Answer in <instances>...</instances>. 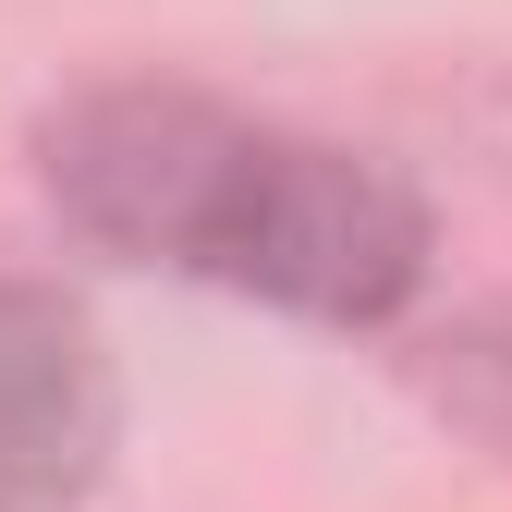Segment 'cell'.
<instances>
[{
	"label": "cell",
	"mask_w": 512,
	"mask_h": 512,
	"mask_svg": "<svg viewBox=\"0 0 512 512\" xmlns=\"http://www.w3.org/2000/svg\"><path fill=\"white\" fill-rule=\"evenodd\" d=\"M37 183L86 244L281 317L378 330L427 281V208L366 147L293 135L208 86H86L37 122Z\"/></svg>",
	"instance_id": "1"
},
{
	"label": "cell",
	"mask_w": 512,
	"mask_h": 512,
	"mask_svg": "<svg viewBox=\"0 0 512 512\" xmlns=\"http://www.w3.org/2000/svg\"><path fill=\"white\" fill-rule=\"evenodd\" d=\"M110 464L98 330L49 281L0 269V512H74Z\"/></svg>",
	"instance_id": "2"
}]
</instances>
